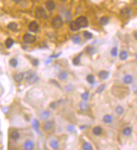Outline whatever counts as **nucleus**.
I'll use <instances>...</instances> for the list:
<instances>
[{
    "mask_svg": "<svg viewBox=\"0 0 137 150\" xmlns=\"http://www.w3.org/2000/svg\"><path fill=\"white\" fill-rule=\"evenodd\" d=\"M112 91H113L114 95L118 97V98H124L126 95H129V91L130 90H129L128 88L119 86V87H114L112 89Z\"/></svg>",
    "mask_w": 137,
    "mask_h": 150,
    "instance_id": "1",
    "label": "nucleus"
},
{
    "mask_svg": "<svg viewBox=\"0 0 137 150\" xmlns=\"http://www.w3.org/2000/svg\"><path fill=\"white\" fill-rule=\"evenodd\" d=\"M76 22L77 24H78V26L80 27V29H81V28H86L88 26V20H87V19L84 16L78 17L76 19Z\"/></svg>",
    "mask_w": 137,
    "mask_h": 150,
    "instance_id": "2",
    "label": "nucleus"
},
{
    "mask_svg": "<svg viewBox=\"0 0 137 150\" xmlns=\"http://www.w3.org/2000/svg\"><path fill=\"white\" fill-rule=\"evenodd\" d=\"M51 24H52V26H53L55 29H60L63 24V20H62V19H61V17L59 16V15L56 16L52 19Z\"/></svg>",
    "mask_w": 137,
    "mask_h": 150,
    "instance_id": "3",
    "label": "nucleus"
},
{
    "mask_svg": "<svg viewBox=\"0 0 137 150\" xmlns=\"http://www.w3.org/2000/svg\"><path fill=\"white\" fill-rule=\"evenodd\" d=\"M23 40L24 42L28 43V44H33L36 41V37L31 34H25L23 36Z\"/></svg>",
    "mask_w": 137,
    "mask_h": 150,
    "instance_id": "4",
    "label": "nucleus"
},
{
    "mask_svg": "<svg viewBox=\"0 0 137 150\" xmlns=\"http://www.w3.org/2000/svg\"><path fill=\"white\" fill-rule=\"evenodd\" d=\"M26 79H27L28 83H30V84H34V83H37L38 80H39V78H38L35 73H30L29 74V73H28V75H27Z\"/></svg>",
    "mask_w": 137,
    "mask_h": 150,
    "instance_id": "5",
    "label": "nucleus"
},
{
    "mask_svg": "<svg viewBox=\"0 0 137 150\" xmlns=\"http://www.w3.org/2000/svg\"><path fill=\"white\" fill-rule=\"evenodd\" d=\"M54 127H55V124H54V121H46L43 125V129L47 132H50L51 131H53Z\"/></svg>",
    "mask_w": 137,
    "mask_h": 150,
    "instance_id": "6",
    "label": "nucleus"
},
{
    "mask_svg": "<svg viewBox=\"0 0 137 150\" xmlns=\"http://www.w3.org/2000/svg\"><path fill=\"white\" fill-rule=\"evenodd\" d=\"M35 17L38 19H42L46 17V11L45 9L41 7H39L35 9Z\"/></svg>",
    "mask_w": 137,
    "mask_h": 150,
    "instance_id": "7",
    "label": "nucleus"
},
{
    "mask_svg": "<svg viewBox=\"0 0 137 150\" xmlns=\"http://www.w3.org/2000/svg\"><path fill=\"white\" fill-rule=\"evenodd\" d=\"M46 9H48L49 11H53L54 9H55V8H56V4L52 0H48L46 3Z\"/></svg>",
    "mask_w": 137,
    "mask_h": 150,
    "instance_id": "8",
    "label": "nucleus"
},
{
    "mask_svg": "<svg viewBox=\"0 0 137 150\" xmlns=\"http://www.w3.org/2000/svg\"><path fill=\"white\" fill-rule=\"evenodd\" d=\"M29 30L32 32H36L39 30V24L35 22V21H33V22H31L29 24Z\"/></svg>",
    "mask_w": 137,
    "mask_h": 150,
    "instance_id": "9",
    "label": "nucleus"
},
{
    "mask_svg": "<svg viewBox=\"0 0 137 150\" xmlns=\"http://www.w3.org/2000/svg\"><path fill=\"white\" fill-rule=\"evenodd\" d=\"M24 73H16L14 76V79L15 82L17 83H20L24 80Z\"/></svg>",
    "mask_w": 137,
    "mask_h": 150,
    "instance_id": "10",
    "label": "nucleus"
},
{
    "mask_svg": "<svg viewBox=\"0 0 137 150\" xmlns=\"http://www.w3.org/2000/svg\"><path fill=\"white\" fill-rule=\"evenodd\" d=\"M24 149H26V150H31V149H33V148H34V147H35V144H34V143L31 141V140H27V141L24 143Z\"/></svg>",
    "mask_w": 137,
    "mask_h": 150,
    "instance_id": "11",
    "label": "nucleus"
},
{
    "mask_svg": "<svg viewBox=\"0 0 137 150\" xmlns=\"http://www.w3.org/2000/svg\"><path fill=\"white\" fill-rule=\"evenodd\" d=\"M9 136L13 140H17V139L19 138V132L16 130H11Z\"/></svg>",
    "mask_w": 137,
    "mask_h": 150,
    "instance_id": "12",
    "label": "nucleus"
},
{
    "mask_svg": "<svg viewBox=\"0 0 137 150\" xmlns=\"http://www.w3.org/2000/svg\"><path fill=\"white\" fill-rule=\"evenodd\" d=\"M123 80H124V83H126V84H130V83H133V77L130 74H127L124 77Z\"/></svg>",
    "mask_w": 137,
    "mask_h": 150,
    "instance_id": "13",
    "label": "nucleus"
},
{
    "mask_svg": "<svg viewBox=\"0 0 137 150\" xmlns=\"http://www.w3.org/2000/svg\"><path fill=\"white\" fill-rule=\"evenodd\" d=\"M103 121L106 124H109V123L113 122V116L110 115H105L103 117Z\"/></svg>",
    "mask_w": 137,
    "mask_h": 150,
    "instance_id": "14",
    "label": "nucleus"
},
{
    "mask_svg": "<svg viewBox=\"0 0 137 150\" xmlns=\"http://www.w3.org/2000/svg\"><path fill=\"white\" fill-rule=\"evenodd\" d=\"M109 73L108 72V71H100L99 73H98V77H99V78H101V79H106V78L109 77Z\"/></svg>",
    "mask_w": 137,
    "mask_h": 150,
    "instance_id": "15",
    "label": "nucleus"
},
{
    "mask_svg": "<svg viewBox=\"0 0 137 150\" xmlns=\"http://www.w3.org/2000/svg\"><path fill=\"white\" fill-rule=\"evenodd\" d=\"M130 13H131V10L128 8H124L120 11V15L124 17H129L130 15Z\"/></svg>",
    "mask_w": 137,
    "mask_h": 150,
    "instance_id": "16",
    "label": "nucleus"
},
{
    "mask_svg": "<svg viewBox=\"0 0 137 150\" xmlns=\"http://www.w3.org/2000/svg\"><path fill=\"white\" fill-rule=\"evenodd\" d=\"M50 112L49 111H44L41 114V117L43 120H47V119L50 118Z\"/></svg>",
    "mask_w": 137,
    "mask_h": 150,
    "instance_id": "17",
    "label": "nucleus"
},
{
    "mask_svg": "<svg viewBox=\"0 0 137 150\" xmlns=\"http://www.w3.org/2000/svg\"><path fill=\"white\" fill-rule=\"evenodd\" d=\"M93 134H94L95 136H99V135H101V134H102V132H103L102 127H101V126H96V127L93 128Z\"/></svg>",
    "mask_w": 137,
    "mask_h": 150,
    "instance_id": "18",
    "label": "nucleus"
},
{
    "mask_svg": "<svg viewBox=\"0 0 137 150\" xmlns=\"http://www.w3.org/2000/svg\"><path fill=\"white\" fill-rule=\"evenodd\" d=\"M132 133V128L130 127V126H127V127H124V130H123V134L126 137H129L130 136Z\"/></svg>",
    "mask_w": 137,
    "mask_h": 150,
    "instance_id": "19",
    "label": "nucleus"
},
{
    "mask_svg": "<svg viewBox=\"0 0 137 150\" xmlns=\"http://www.w3.org/2000/svg\"><path fill=\"white\" fill-rule=\"evenodd\" d=\"M70 29L72 30H74V31H76V30H79L80 27L78 26V24H77L76 21H72V22H71V24H70Z\"/></svg>",
    "mask_w": 137,
    "mask_h": 150,
    "instance_id": "20",
    "label": "nucleus"
},
{
    "mask_svg": "<svg viewBox=\"0 0 137 150\" xmlns=\"http://www.w3.org/2000/svg\"><path fill=\"white\" fill-rule=\"evenodd\" d=\"M119 58L122 61H124L128 58V52L126 51H121V52L119 53Z\"/></svg>",
    "mask_w": 137,
    "mask_h": 150,
    "instance_id": "21",
    "label": "nucleus"
},
{
    "mask_svg": "<svg viewBox=\"0 0 137 150\" xmlns=\"http://www.w3.org/2000/svg\"><path fill=\"white\" fill-rule=\"evenodd\" d=\"M8 29L11 30H16L18 29V24L14 22H11L8 24Z\"/></svg>",
    "mask_w": 137,
    "mask_h": 150,
    "instance_id": "22",
    "label": "nucleus"
},
{
    "mask_svg": "<svg viewBox=\"0 0 137 150\" xmlns=\"http://www.w3.org/2000/svg\"><path fill=\"white\" fill-rule=\"evenodd\" d=\"M87 81L90 84H93V83H95V78L93 74H88V75H87Z\"/></svg>",
    "mask_w": 137,
    "mask_h": 150,
    "instance_id": "23",
    "label": "nucleus"
},
{
    "mask_svg": "<svg viewBox=\"0 0 137 150\" xmlns=\"http://www.w3.org/2000/svg\"><path fill=\"white\" fill-rule=\"evenodd\" d=\"M14 40L11 39V38H9V39H7L5 41L6 47H7V48H10V47H12V46L14 45Z\"/></svg>",
    "mask_w": 137,
    "mask_h": 150,
    "instance_id": "24",
    "label": "nucleus"
},
{
    "mask_svg": "<svg viewBox=\"0 0 137 150\" xmlns=\"http://www.w3.org/2000/svg\"><path fill=\"white\" fill-rule=\"evenodd\" d=\"M72 41H73L75 44H80L82 41V39H81V37H80V35H74V36L72 37Z\"/></svg>",
    "mask_w": 137,
    "mask_h": 150,
    "instance_id": "25",
    "label": "nucleus"
},
{
    "mask_svg": "<svg viewBox=\"0 0 137 150\" xmlns=\"http://www.w3.org/2000/svg\"><path fill=\"white\" fill-rule=\"evenodd\" d=\"M67 77H68V74H67V73H66V72H61V73L58 75V78H59L60 80H65V79H67Z\"/></svg>",
    "mask_w": 137,
    "mask_h": 150,
    "instance_id": "26",
    "label": "nucleus"
},
{
    "mask_svg": "<svg viewBox=\"0 0 137 150\" xmlns=\"http://www.w3.org/2000/svg\"><path fill=\"white\" fill-rule=\"evenodd\" d=\"M124 108L122 107L121 106H119L116 107V109H115V112H116V114H118L119 116L122 115L123 113H124Z\"/></svg>",
    "mask_w": 137,
    "mask_h": 150,
    "instance_id": "27",
    "label": "nucleus"
},
{
    "mask_svg": "<svg viewBox=\"0 0 137 150\" xmlns=\"http://www.w3.org/2000/svg\"><path fill=\"white\" fill-rule=\"evenodd\" d=\"M109 19L106 16H104V17H102V18L100 19V24H103V25L107 24L108 23H109Z\"/></svg>",
    "mask_w": 137,
    "mask_h": 150,
    "instance_id": "28",
    "label": "nucleus"
},
{
    "mask_svg": "<svg viewBox=\"0 0 137 150\" xmlns=\"http://www.w3.org/2000/svg\"><path fill=\"white\" fill-rule=\"evenodd\" d=\"M9 64L11 67L16 68L17 65H18V60H17L16 58H12V59H10V61H9Z\"/></svg>",
    "mask_w": 137,
    "mask_h": 150,
    "instance_id": "29",
    "label": "nucleus"
},
{
    "mask_svg": "<svg viewBox=\"0 0 137 150\" xmlns=\"http://www.w3.org/2000/svg\"><path fill=\"white\" fill-rule=\"evenodd\" d=\"M93 146L88 143H85L83 145H82V149L84 150H93Z\"/></svg>",
    "mask_w": 137,
    "mask_h": 150,
    "instance_id": "30",
    "label": "nucleus"
},
{
    "mask_svg": "<svg viewBox=\"0 0 137 150\" xmlns=\"http://www.w3.org/2000/svg\"><path fill=\"white\" fill-rule=\"evenodd\" d=\"M50 146H51V148H55V149H57L58 148H59V144H58V142L56 141V140H52L51 142H50Z\"/></svg>",
    "mask_w": 137,
    "mask_h": 150,
    "instance_id": "31",
    "label": "nucleus"
},
{
    "mask_svg": "<svg viewBox=\"0 0 137 150\" xmlns=\"http://www.w3.org/2000/svg\"><path fill=\"white\" fill-rule=\"evenodd\" d=\"M83 35H84V37H85L86 39H87V40L92 39V38H93V35H92V33H90V32H88V31H84Z\"/></svg>",
    "mask_w": 137,
    "mask_h": 150,
    "instance_id": "32",
    "label": "nucleus"
},
{
    "mask_svg": "<svg viewBox=\"0 0 137 150\" xmlns=\"http://www.w3.org/2000/svg\"><path fill=\"white\" fill-rule=\"evenodd\" d=\"M80 107H81L82 110H86L87 108V102H86V100H83V101H82L81 103H80Z\"/></svg>",
    "mask_w": 137,
    "mask_h": 150,
    "instance_id": "33",
    "label": "nucleus"
},
{
    "mask_svg": "<svg viewBox=\"0 0 137 150\" xmlns=\"http://www.w3.org/2000/svg\"><path fill=\"white\" fill-rule=\"evenodd\" d=\"M111 55L113 56V57H117V55H118V48H117L116 46H114V48H112Z\"/></svg>",
    "mask_w": 137,
    "mask_h": 150,
    "instance_id": "34",
    "label": "nucleus"
},
{
    "mask_svg": "<svg viewBox=\"0 0 137 150\" xmlns=\"http://www.w3.org/2000/svg\"><path fill=\"white\" fill-rule=\"evenodd\" d=\"M104 89H105V84H101L100 86H98V89H97L96 92L97 93H102L103 91L104 90Z\"/></svg>",
    "mask_w": 137,
    "mask_h": 150,
    "instance_id": "35",
    "label": "nucleus"
},
{
    "mask_svg": "<svg viewBox=\"0 0 137 150\" xmlns=\"http://www.w3.org/2000/svg\"><path fill=\"white\" fill-rule=\"evenodd\" d=\"M82 100H86V101H87L89 98V92H87H87L83 93V94L82 95Z\"/></svg>",
    "mask_w": 137,
    "mask_h": 150,
    "instance_id": "36",
    "label": "nucleus"
},
{
    "mask_svg": "<svg viewBox=\"0 0 137 150\" xmlns=\"http://www.w3.org/2000/svg\"><path fill=\"white\" fill-rule=\"evenodd\" d=\"M80 57H81V55L78 56V57H77V58H75L74 59H73V64L74 65H79L80 64Z\"/></svg>",
    "mask_w": 137,
    "mask_h": 150,
    "instance_id": "37",
    "label": "nucleus"
},
{
    "mask_svg": "<svg viewBox=\"0 0 137 150\" xmlns=\"http://www.w3.org/2000/svg\"><path fill=\"white\" fill-rule=\"evenodd\" d=\"M33 126H34V128H35L36 131H38V129H39V122H38L37 120H34Z\"/></svg>",
    "mask_w": 137,
    "mask_h": 150,
    "instance_id": "38",
    "label": "nucleus"
},
{
    "mask_svg": "<svg viewBox=\"0 0 137 150\" xmlns=\"http://www.w3.org/2000/svg\"><path fill=\"white\" fill-rule=\"evenodd\" d=\"M87 52H88L89 54H93V52H94V48H93V47H88V48H87Z\"/></svg>",
    "mask_w": 137,
    "mask_h": 150,
    "instance_id": "39",
    "label": "nucleus"
},
{
    "mask_svg": "<svg viewBox=\"0 0 137 150\" xmlns=\"http://www.w3.org/2000/svg\"><path fill=\"white\" fill-rule=\"evenodd\" d=\"M32 63H33L34 66H38V64H39V61H38L37 59H33L32 60Z\"/></svg>",
    "mask_w": 137,
    "mask_h": 150,
    "instance_id": "40",
    "label": "nucleus"
},
{
    "mask_svg": "<svg viewBox=\"0 0 137 150\" xmlns=\"http://www.w3.org/2000/svg\"><path fill=\"white\" fill-rule=\"evenodd\" d=\"M50 107H51L52 109H56V103H55V102L51 103V104H50Z\"/></svg>",
    "mask_w": 137,
    "mask_h": 150,
    "instance_id": "41",
    "label": "nucleus"
},
{
    "mask_svg": "<svg viewBox=\"0 0 137 150\" xmlns=\"http://www.w3.org/2000/svg\"><path fill=\"white\" fill-rule=\"evenodd\" d=\"M134 92H135V94L137 95V87H136V86H135V87H134Z\"/></svg>",
    "mask_w": 137,
    "mask_h": 150,
    "instance_id": "42",
    "label": "nucleus"
},
{
    "mask_svg": "<svg viewBox=\"0 0 137 150\" xmlns=\"http://www.w3.org/2000/svg\"><path fill=\"white\" fill-rule=\"evenodd\" d=\"M13 2H14V3H19L20 2V0H12Z\"/></svg>",
    "mask_w": 137,
    "mask_h": 150,
    "instance_id": "43",
    "label": "nucleus"
},
{
    "mask_svg": "<svg viewBox=\"0 0 137 150\" xmlns=\"http://www.w3.org/2000/svg\"><path fill=\"white\" fill-rule=\"evenodd\" d=\"M135 39L137 40V32H135Z\"/></svg>",
    "mask_w": 137,
    "mask_h": 150,
    "instance_id": "44",
    "label": "nucleus"
},
{
    "mask_svg": "<svg viewBox=\"0 0 137 150\" xmlns=\"http://www.w3.org/2000/svg\"><path fill=\"white\" fill-rule=\"evenodd\" d=\"M84 128H86V126H81V129H82V130L84 129Z\"/></svg>",
    "mask_w": 137,
    "mask_h": 150,
    "instance_id": "45",
    "label": "nucleus"
},
{
    "mask_svg": "<svg viewBox=\"0 0 137 150\" xmlns=\"http://www.w3.org/2000/svg\"><path fill=\"white\" fill-rule=\"evenodd\" d=\"M61 1H62V2H66L67 0H61Z\"/></svg>",
    "mask_w": 137,
    "mask_h": 150,
    "instance_id": "46",
    "label": "nucleus"
},
{
    "mask_svg": "<svg viewBox=\"0 0 137 150\" xmlns=\"http://www.w3.org/2000/svg\"><path fill=\"white\" fill-rule=\"evenodd\" d=\"M135 58H136V60H137V54H136V56H135Z\"/></svg>",
    "mask_w": 137,
    "mask_h": 150,
    "instance_id": "47",
    "label": "nucleus"
},
{
    "mask_svg": "<svg viewBox=\"0 0 137 150\" xmlns=\"http://www.w3.org/2000/svg\"><path fill=\"white\" fill-rule=\"evenodd\" d=\"M135 3H137V0H135Z\"/></svg>",
    "mask_w": 137,
    "mask_h": 150,
    "instance_id": "48",
    "label": "nucleus"
}]
</instances>
